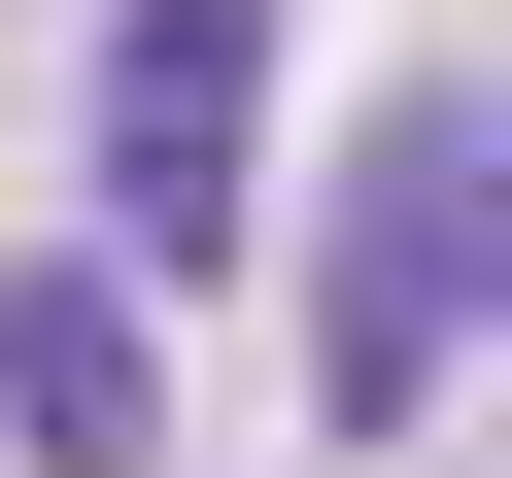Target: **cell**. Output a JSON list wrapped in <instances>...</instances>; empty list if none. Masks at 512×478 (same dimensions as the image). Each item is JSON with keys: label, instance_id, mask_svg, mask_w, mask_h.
<instances>
[{"label": "cell", "instance_id": "cell-1", "mask_svg": "<svg viewBox=\"0 0 512 478\" xmlns=\"http://www.w3.org/2000/svg\"><path fill=\"white\" fill-rule=\"evenodd\" d=\"M478 239H512V137H478V103H376V137H342V239H308V376H342V444H410V410H444Z\"/></svg>", "mask_w": 512, "mask_h": 478}, {"label": "cell", "instance_id": "cell-2", "mask_svg": "<svg viewBox=\"0 0 512 478\" xmlns=\"http://www.w3.org/2000/svg\"><path fill=\"white\" fill-rule=\"evenodd\" d=\"M274 171V0H137L103 35V274H205Z\"/></svg>", "mask_w": 512, "mask_h": 478}, {"label": "cell", "instance_id": "cell-3", "mask_svg": "<svg viewBox=\"0 0 512 478\" xmlns=\"http://www.w3.org/2000/svg\"><path fill=\"white\" fill-rule=\"evenodd\" d=\"M0 444H35V478H137L171 410H137V274H35V308H0Z\"/></svg>", "mask_w": 512, "mask_h": 478}]
</instances>
